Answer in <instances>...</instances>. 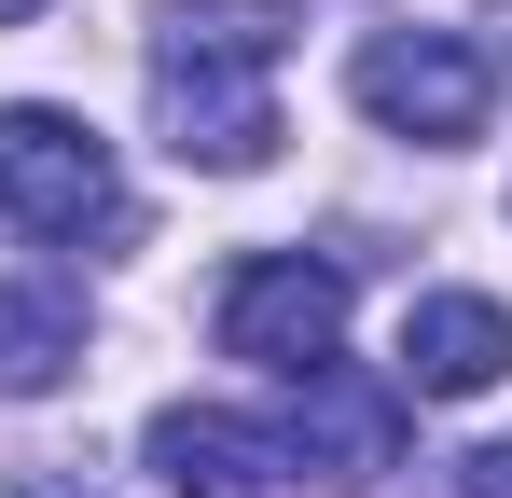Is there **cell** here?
Returning a JSON list of instances; mask_svg holds the SVG:
<instances>
[{
  "label": "cell",
  "mask_w": 512,
  "mask_h": 498,
  "mask_svg": "<svg viewBox=\"0 0 512 498\" xmlns=\"http://www.w3.org/2000/svg\"><path fill=\"white\" fill-rule=\"evenodd\" d=\"M277 56H291V14L277 0H167L153 14V125L180 166L208 180H250L277 166Z\"/></svg>",
  "instance_id": "1"
},
{
  "label": "cell",
  "mask_w": 512,
  "mask_h": 498,
  "mask_svg": "<svg viewBox=\"0 0 512 498\" xmlns=\"http://www.w3.org/2000/svg\"><path fill=\"white\" fill-rule=\"evenodd\" d=\"M0 222H28V236L56 249H111L125 236V180H111V139H97L84 111H56V97H14L0 111Z\"/></svg>",
  "instance_id": "2"
},
{
  "label": "cell",
  "mask_w": 512,
  "mask_h": 498,
  "mask_svg": "<svg viewBox=\"0 0 512 498\" xmlns=\"http://www.w3.org/2000/svg\"><path fill=\"white\" fill-rule=\"evenodd\" d=\"M346 97L388 125V139H429V153H457V139H485V42H457V28H374L360 56H346Z\"/></svg>",
  "instance_id": "3"
},
{
  "label": "cell",
  "mask_w": 512,
  "mask_h": 498,
  "mask_svg": "<svg viewBox=\"0 0 512 498\" xmlns=\"http://www.w3.org/2000/svg\"><path fill=\"white\" fill-rule=\"evenodd\" d=\"M222 360H263V374H333L346 346V263H305V249H263V263H236L222 277Z\"/></svg>",
  "instance_id": "4"
},
{
  "label": "cell",
  "mask_w": 512,
  "mask_h": 498,
  "mask_svg": "<svg viewBox=\"0 0 512 498\" xmlns=\"http://www.w3.org/2000/svg\"><path fill=\"white\" fill-rule=\"evenodd\" d=\"M139 457L167 471V498H277L291 485V443L250 429V415H222V402H167Z\"/></svg>",
  "instance_id": "5"
},
{
  "label": "cell",
  "mask_w": 512,
  "mask_h": 498,
  "mask_svg": "<svg viewBox=\"0 0 512 498\" xmlns=\"http://www.w3.org/2000/svg\"><path fill=\"white\" fill-rule=\"evenodd\" d=\"M499 374H512V319L485 291H416L402 305V388L416 402H485Z\"/></svg>",
  "instance_id": "6"
},
{
  "label": "cell",
  "mask_w": 512,
  "mask_h": 498,
  "mask_svg": "<svg viewBox=\"0 0 512 498\" xmlns=\"http://www.w3.org/2000/svg\"><path fill=\"white\" fill-rule=\"evenodd\" d=\"M84 374V277H0V402Z\"/></svg>",
  "instance_id": "7"
},
{
  "label": "cell",
  "mask_w": 512,
  "mask_h": 498,
  "mask_svg": "<svg viewBox=\"0 0 512 498\" xmlns=\"http://www.w3.org/2000/svg\"><path fill=\"white\" fill-rule=\"evenodd\" d=\"M305 388H319L305 429H277V443H291V471H319V457H333V485L402 471V402H374V388H346V374H305Z\"/></svg>",
  "instance_id": "8"
},
{
  "label": "cell",
  "mask_w": 512,
  "mask_h": 498,
  "mask_svg": "<svg viewBox=\"0 0 512 498\" xmlns=\"http://www.w3.org/2000/svg\"><path fill=\"white\" fill-rule=\"evenodd\" d=\"M457 498H512V443H471L457 457Z\"/></svg>",
  "instance_id": "9"
},
{
  "label": "cell",
  "mask_w": 512,
  "mask_h": 498,
  "mask_svg": "<svg viewBox=\"0 0 512 498\" xmlns=\"http://www.w3.org/2000/svg\"><path fill=\"white\" fill-rule=\"evenodd\" d=\"M28 498H97V485H70V471H42V485H28Z\"/></svg>",
  "instance_id": "10"
},
{
  "label": "cell",
  "mask_w": 512,
  "mask_h": 498,
  "mask_svg": "<svg viewBox=\"0 0 512 498\" xmlns=\"http://www.w3.org/2000/svg\"><path fill=\"white\" fill-rule=\"evenodd\" d=\"M28 14H42V0H0V28H28Z\"/></svg>",
  "instance_id": "11"
}]
</instances>
